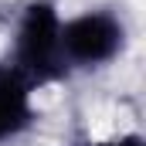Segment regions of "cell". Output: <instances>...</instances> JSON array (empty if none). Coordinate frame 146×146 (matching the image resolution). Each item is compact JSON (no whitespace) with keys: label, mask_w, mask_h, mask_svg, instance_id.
I'll list each match as a JSON object with an SVG mask.
<instances>
[{"label":"cell","mask_w":146,"mask_h":146,"mask_svg":"<svg viewBox=\"0 0 146 146\" xmlns=\"http://www.w3.org/2000/svg\"><path fill=\"white\" fill-rule=\"evenodd\" d=\"M61 21H65V14L54 0H24L14 17L7 61L37 92L72 78L65 54H61Z\"/></svg>","instance_id":"6da1fadb"},{"label":"cell","mask_w":146,"mask_h":146,"mask_svg":"<svg viewBox=\"0 0 146 146\" xmlns=\"http://www.w3.org/2000/svg\"><path fill=\"white\" fill-rule=\"evenodd\" d=\"M37 122V88L10 61H0V146L24 139Z\"/></svg>","instance_id":"3957f363"},{"label":"cell","mask_w":146,"mask_h":146,"mask_svg":"<svg viewBox=\"0 0 146 146\" xmlns=\"http://www.w3.org/2000/svg\"><path fill=\"white\" fill-rule=\"evenodd\" d=\"M88 146H146V136L139 129H122L109 139H99V143H88Z\"/></svg>","instance_id":"277c9868"},{"label":"cell","mask_w":146,"mask_h":146,"mask_svg":"<svg viewBox=\"0 0 146 146\" xmlns=\"http://www.w3.org/2000/svg\"><path fill=\"white\" fill-rule=\"evenodd\" d=\"M129 48V24L115 7H82L61 21V54L68 75H95L112 68Z\"/></svg>","instance_id":"7a4b0ae2"}]
</instances>
